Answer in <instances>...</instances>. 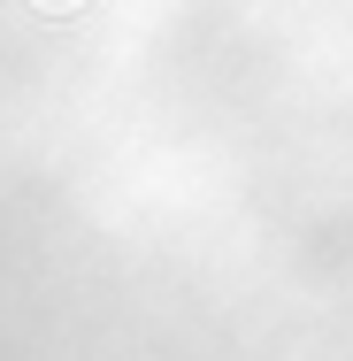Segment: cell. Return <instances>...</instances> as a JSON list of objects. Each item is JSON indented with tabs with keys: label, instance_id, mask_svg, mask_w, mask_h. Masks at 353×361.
I'll use <instances>...</instances> for the list:
<instances>
[{
	"label": "cell",
	"instance_id": "6da1fadb",
	"mask_svg": "<svg viewBox=\"0 0 353 361\" xmlns=\"http://www.w3.org/2000/svg\"><path fill=\"white\" fill-rule=\"evenodd\" d=\"M31 8H77V0H31Z\"/></svg>",
	"mask_w": 353,
	"mask_h": 361
}]
</instances>
